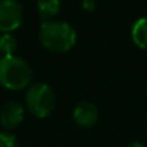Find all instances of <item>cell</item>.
<instances>
[{
  "label": "cell",
  "mask_w": 147,
  "mask_h": 147,
  "mask_svg": "<svg viewBox=\"0 0 147 147\" xmlns=\"http://www.w3.org/2000/svg\"><path fill=\"white\" fill-rule=\"evenodd\" d=\"M60 7H61L60 0H37V10L43 19L54 17L60 11Z\"/></svg>",
  "instance_id": "ba28073f"
},
{
  "label": "cell",
  "mask_w": 147,
  "mask_h": 147,
  "mask_svg": "<svg viewBox=\"0 0 147 147\" xmlns=\"http://www.w3.org/2000/svg\"><path fill=\"white\" fill-rule=\"evenodd\" d=\"M127 147H146L143 143H139V142H133V143H130Z\"/></svg>",
  "instance_id": "7c38bea8"
},
{
  "label": "cell",
  "mask_w": 147,
  "mask_h": 147,
  "mask_svg": "<svg viewBox=\"0 0 147 147\" xmlns=\"http://www.w3.org/2000/svg\"><path fill=\"white\" fill-rule=\"evenodd\" d=\"M0 147H19L17 139L6 131H0Z\"/></svg>",
  "instance_id": "30bf717a"
},
{
  "label": "cell",
  "mask_w": 147,
  "mask_h": 147,
  "mask_svg": "<svg viewBox=\"0 0 147 147\" xmlns=\"http://www.w3.org/2000/svg\"><path fill=\"white\" fill-rule=\"evenodd\" d=\"M17 49V40L10 33H3L0 36V53L3 56H11Z\"/></svg>",
  "instance_id": "9c48e42d"
},
{
  "label": "cell",
  "mask_w": 147,
  "mask_h": 147,
  "mask_svg": "<svg viewBox=\"0 0 147 147\" xmlns=\"http://www.w3.org/2000/svg\"><path fill=\"white\" fill-rule=\"evenodd\" d=\"M82 7L84 10L92 11V10L96 9V0H82Z\"/></svg>",
  "instance_id": "8fae6325"
},
{
  "label": "cell",
  "mask_w": 147,
  "mask_h": 147,
  "mask_svg": "<svg viewBox=\"0 0 147 147\" xmlns=\"http://www.w3.org/2000/svg\"><path fill=\"white\" fill-rule=\"evenodd\" d=\"M24 119V109L19 101H7L1 106L0 110V123L4 129L11 130L22 124Z\"/></svg>",
  "instance_id": "5b68a950"
},
{
  "label": "cell",
  "mask_w": 147,
  "mask_h": 147,
  "mask_svg": "<svg viewBox=\"0 0 147 147\" xmlns=\"http://www.w3.org/2000/svg\"><path fill=\"white\" fill-rule=\"evenodd\" d=\"M76 30L61 20H46L39 29V40L45 49L54 53L69 51L76 45Z\"/></svg>",
  "instance_id": "6da1fadb"
},
{
  "label": "cell",
  "mask_w": 147,
  "mask_h": 147,
  "mask_svg": "<svg viewBox=\"0 0 147 147\" xmlns=\"http://www.w3.org/2000/svg\"><path fill=\"white\" fill-rule=\"evenodd\" d=\"M24 11L17 0H0V32L10 33L23 23Z\"/></svg>",
  "instance_id": "277c9868"
},
{
  "label": "cell",
  "mask_w": 147,
  "mask_h": 147,
  "mask_svg": "<svg viewBox=\"0 0 147 147\" xmlns=\"http://www.w3.org/2000/svg\"><path fill=\"white\" fill-rule=\"evenodd\" d=\"M131 39L139 49L147 50V17H142L134 22L131 27Z\"/></svg>",
  "instance_id": "52a82bcc"
},
{
  "label": "cell",
  "mask_w": 147,
  "mask_h": 147,
  "mask_svg": "<svg viewBox=\"0 0 147 147\" xmlns=\"http://www.w3.org/2000/svg\"><path fill=\"white\" fill-rule=\"evenodd\" d=\"M32 82V69L19 56L0 57V86L7 90H23Z\"/></svg>",
  "instance_id": "7a4b0ae2"
},
{
  "label": "cell",
  "mask_w": 147,
  "mask_h": 147,
  "mask_svg": "<svg viewBox=\"0 0 147 147\" xmlns=\"http://www.w3.org/2000/svg\"><path fill=\"white\" fill-rule=\"evenodd\" d=\"M73 119L77 126L83 129L93 127L98 120V110L97 107L90 101H82L79 103L73 110Z\"/></svg>",
  "instance_id": "8992f818"
},
{
  "label": "cell",
  "mask_w": 147,
  "mask_h": 147,
  "mask_svg": "<svg viewBox=\"0 0 147 147\" xmlns=\"http://www.w3.org/2000/svg\"><path fill=\"white\" fill-rule=\"evenodd\" d=\"M24 103L27 110L39 117L45 119L54 110L56 106V94L53 89L46 83H34L32 84L24 96Z\"/></svg>",
  "instance_id": "3957f363"
}]
</instances>
